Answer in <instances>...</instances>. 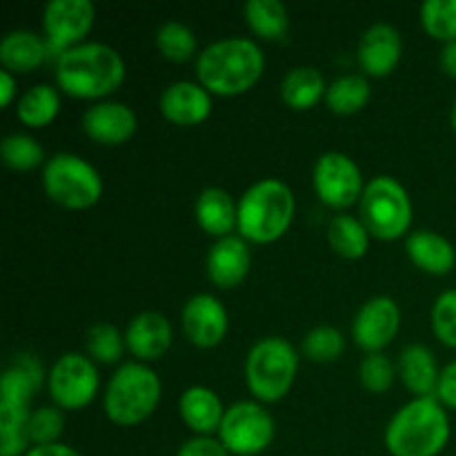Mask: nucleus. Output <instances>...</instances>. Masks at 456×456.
I'll use <instances>...</instances> for the list:
<instances>
[{
    "instance_id": "2",
    "label": "nucleus",
    "mask_w": 456,
    "mask_h": 456,
    "mask_svg": "<svg viewBox=\"0 0 456 456\" xmlns=\"http://www.w3.org/2000/svg\"><path fill=\"white\" fill-rule=\"evenodd\" d=\"M125 80V61L105 43H80L56 58V83L76 98H102Z\"/></svg>"
},
{
    "instance_id": "1",
    "label": "nucleus",
    "mask_w": 456,
    "mask_h": 456,
    "mask_svg": "<svg viewBox=\"0 0 456 456\" xmlns=\"http://www.w3.org/2000/svg\"><path fill=\"white\" fill-rule=\"evenodd\" d=\"M265 56L254 40L232 36L214 40L196 58L199 83L209 94L236 96L243 94L261 78Z\"/></svg>"
},
{
    "instance_id": "7",
    "label": "nucleus",
    "mask_w": 456,
    "mask_h": 456,
    "mask_svg": "<svg viewBox=\"0 0 456 456\" xmlns=\"http://www.w3.org/2000/svg\"><path fill=\"white\" fill-rule=\"evenodd\" d=\"M361 221L377 239L392 240L403 236L412 223L408 190L392 176L372 178L361 196Z\"/></svg>"
},
{
    "instance_id": "13",
    "label": "nucleus",
    "mask_w": 456,
    "mask_h": 456,
    "mask_svg": "<svg viewBox=\"0 0 456 456\" xmlns=\"http://www.w3.org/2000/svg\"><path fill=\"white\" fill-rule=\"evenodd\" d=\"M94 4L89 0H49L43 12L49 52L56 58L65 49L80 45L94 25Z\"/></svg>"
},
{
    "instance_id": "33",
    "label": "nucleus",
    "mask_w": 456,
    "mask_h": 456,
    "mask_svg": "<svg viewBox=\"0 0 456 456\" xmlns=\"http://www.w3.org/2000/svg\"><path fill=\"white\" fill-rule=\"evenodd\" d=\"M421 25L432 38L456 40V0H426L421 4Z\"/></svg>"
},
{
    "instance_id": "41",
    "label": "nucleus",
    "mask_w": 456,
    "mask_h": 456,
    "mask_svg": "<svg viewBox=\"0 0 456 456\" xmlns=\"http://www.w3.org/2000/svg\"><path fill=\"white\" fill-rule=\"evenodd\" d=\"M25 456H80L76 450H71L69 445L62 444H52V445H31L29 452Z\"/></svg>"
},
{
    "instance_id": "17",
    "label": "nucleus",
    "mask_w": 456,
    "mask_h": 456,
    "mask_svg": "<svg viewBox=\"0 0 456 456\" xmlns=\"http://www.w3.org/2000/svg\"><path fill=\"white\" fill-rule=\"evenodd\" d=\"M83 129L96 142L120 145L136 132V114L125 102H96L83 114Z\"/></svg>"
},
{
    "instance_id": "25",
    "label": "nucleus",
    "mask_w": 456,
    "mask_h": 456,
    "mask_svg": "<svg viewBox=\"0 0 456 456\" xmlns=\"http://www.w3.org/2000/svg\"><path fill=\"white\" fill-rule=\"evenodd\" d=\"M49 56L47 40L29 29H13L3 36L0 40V62L7 71H25L36 69L43 65L45 58Z\"/></svg>"
},
{
    "instance_id": "32",
    "label": "nucleus",
    "mask_w": 456,
    "mask_h": 456,
    "mask_svg": "<svg viewBox=\"0 0 456 456\" xmlns=\"http://www.w3.org/2000/svg\"><path fill=\"white\" fill-rule=\"evenodd\" d=\"M0 154L7 167L18 169V172H27V169L38 167L45 160V151L36 138L27 136V134H9L0 142Z\"/></svg>"
},
{
    "instance_id": "5",
    "label": "nucleus",
    "mask_w": 456,
    "mask_h": 456,
    "mask_svg": "<svg viewBox=\"0 0 456 456\" xmlns=\"http://www.w3.org/2000/svg\"><path fill=\"white\" fill-rule=\"evenodd\" d=\"M160 401L159 374L145 363H123L107 383L105 414L118 426H136L145 421Z\"/></svg>"
},
{
    "instance_id": "24",
    "label": "nucleus",
    "mask_w": 456,
    "mask_h": 456,
    "mask_svg": "<svg viewBox=\"0 0 456 456\" xmlns=\"http://www.w3.org/2000/svg\"><path fill=\"white\" fill-rule=\"evenodd\" d=\"M399 374L403 386L417 396H435L441 370L436 368V359L430 347L421 343H410L401 350Z\"/></svg>"
},
{
    "instance_id": "14",
    "label": "nucleus",
    "mask_w": 456,
    "mask_h": 456,
    "mask_svg": "<svg viewBox=\"0 0 456 456\" xmlns=\"http://www.w3.org/2000/svg\"><path fill=\"white\" fill-rule=\"evenodd\" d=\"M401 310L395 298L374 297L361 305L352 323V337L363 350L381 352L396 337Z\"/></svg>"
},
{
    "instance_id": "6",
    "label": "nucleus",
    "mask_w": 456,
    "mask_h": 456,
    "mask_svg": "<svg viewBox=\"0 0 456 456\" xmlns=\"http://www.w3.org/2000/svg\"><path fill=\"white\" fill-rule=\"evenodd\" d=\"M298 370V354L289 341L267 337L254 343L245 359V381L256 399L272 403L283 399Z\"/></svg>"
},
{
    "instance_id": "42",
    "label": "nucleus",
    "mask_w": 456,
    "mask_h": 456,
    "mask_svg": "<svg viewBox=\"0 0 456 456\" xmlns=\"http://www.w3.org/2000/svg\"><path fill=\"white\" fill-rule=\"evenodd\" d=\"M13 96H16V78L12 76V71L3 69L0 71V105L7 107Z\"/></svg>"
},
{
    "instance_id": "10",
    "label": "nucleus",
    "mask_w": 456,
    "mask_h": 456,
    "mask_svg": "<svg viewBox=\"0 0 456 456\" xmlns=\"http://www.w3.org/2000/svg\"><path fill=\"white\" fill-rule=\"evenodd\" d=\"M218 439L236 456L261 454L274 439V419L254 401H239L225 410Z\"/></svg>"
},
{
    "instance_id": "39",
    "label": "nucleus",
    "mask_w": 456,
    "mask_h": 456,
    "mask_svg": "<svg viewBox=\"0 0 456 456\" xmlns=\"http://www.w3.org/2000/svg\"><path fill=\"white\" fill-rule=\"evenodd\" d=\"M176 456H230L221 439L214 436H194L178 448Z\"/></svg>"
},
{
    "instance_id": "18",
    "label": "nucleus",
    "mask_w": 456,
    "mask_h": 456,
    "mask_svg": "<svg viewBox=\"0 0 456 456\" xmlns=\"http://www.w3.org/2000/svg\"><path fill=\"white\" fill-rule=\"evenodd\" d=\"M401 34L390 22H374L361 36L359 65L370 76H387L396 67L401 58Z\"/></svg>"
},
{
    "instance_id": "27",
    "label": "nucleus",
    "mask_w": 456,
    "mask_h": 456,
    "mask_svg": "<svg viewBox=\"0 0 456 456\" xmlns=\"http://www.w3.org/2000/svg\"><path fill=\"white\" fill-rule=\"evenodd\" d=\"M370 96H372V87L370 80L363 74H346L338 76L337 80L328 85L325 92V102L334 114H356L368 105Z\"/></svg>"
},
{
    "instance_id": "15",
    "label": "nucleus",
    "mask_w": 456,
    "mask_h": 456,
    "mask_svg": "<svg viewBox=\"0 0 456 456\" xmlns=\"http://www.w3.org/2000/svg\"><path fill=\"white\" fill-rule=\"evenodd\" d=\"M183 330L185 337L199 347H214L225 338L227 310L212 294H196L183 307Z\"/></svg>"
},
{
    "instance_id": "3",
    "label": "nucleus",
    "mask_w": 456,
    "mask_h": 456,
    "mask_svg": "<svg viewBox=\"0 0 456 456\" xmlns=\"http://www.w3.org/2000/svg\"><path fill=\"white\" fill-rule=\"evenodd\" d=\"M450 439V419L436 396H417L386 428L392 456H436Z\"/></svg>"
},
{
    "instance_id": "34",
    "label": "nucleus",
    "mask_w": 456,
    "mask_h": 456,
    "mask_svg": "<svg viewBox=\"0 0 456 456\" xmlns=\"http://www.w3.org/2000/svg\"><path fill=\"white\" fill-rule=\"evenodd\" d=\"M343 350H346V338L332 325H319L303 338V352L316 363H332L343 354Z\"/></svg>"
},
{
    "instance_id": "44",
    "label": "nucleus",
    "mask_w": 456,
    "mask_h": 456,
    "mask_svg": "<svg viewBox=\"0 0 456 456\" xmlns=\"http://www.w3.org/2000/svg\"><path fill=\"white\" fill-rule=\"evenodd\" d=\"M450 120H452V127H454V132H456V98H454L452 111H450Z\"/></svg>"
},
{
    "instance_id": "43",
    "label": "nucleus",
    "mask_w": 456,
    "mask_h": 456,
    "mask_svg": "<svg viewBox=\"0 0 456 456\" xmlns=\"http://www.w3.org/2000/svg\"><path fill=\"white\" fill-rule=\"evenodd\" d=\"M439 62H441V69H444L445 74L456 78V40H450V43L444 45Z\"/></svg>"
},
{
    "instance_id": "19",
    "label": "nucleus",
    "mask_w": 456,
    "mask_h": 456,
    "mask_svg": "<svg viewBox=\"0 0 456 456\" xmlns=\"http://www.w3.org/2000/svg\"><path fill=\"white\" fill-rule=\"evenodd\" d=\"M249 263L252 256L243 236H223L208 252V276L218 288H234L248 276Z\"/></svg>"
},
{
    "instance_id": "38",
    "label": "nucleus",
    "mask_w": 456,
    "mask_h": 456,
    "mask_svg": "<svg viewBox=\"0 0 456 456\" xmlns=\"http://www.w3.org/2000/svg\"><path fill=\"white\" fill-rule=\"evenodd\" d=\"M432 328L441 343L456 347V289L439 294L432 307Z\"/></svg>"
},
{
    "instance_id": "16",
    "label": "nucleus",
    "mask_w": 456,
    "mask_h": 456,
    "mask_svg": "<svg viewBox=\"0 0 456 456\" xmlns=\"http://www.w3.org/2000/svg\"><path fill=\"white\" fill-rule=\"evenodd\" d=\"M159 107L172 123L199 125L212 114V94L194 80H176L163 89Z\"/></svg>"
},
{
    "instance_id": "9",
    "label": "nucleus",
    "mask_w": 456,
    "mask_h": 456,
    "mask_svg": "<svg viewBox=\"0 0 456 456\" xmlns=\"http://www.w3.org/2000/svg\"><path fill=\"white\" fill-rule=\"evenodd\" d=\"M38 383L20 365L12 363L0 379V456L29 452V401Z\"/></svg>"
},
{
    "instance_id": "23",
    "label": "nucleus",
    "mask_w": 456,
    "mask_h": 456,
    "mask_svg": "<svg viewBox=\"0 0 456 456\" xmlns=\"http://www.w3.org/2000/svg\"><path fill=\"white\" fill-rule=\"evenodd\" d=\"M408 256L417 267L430 274H448L456 263V249L445 236L432 230L412 232L405 240Z\"/></svg>"
},
{
    "instance_id": "36",
    "label": "nucleus",
    "mask_w": 456,
    "mask_h": 456,
    "mask_svg": "<svg viewBox=\"0 0 456 456\" xmlns=\"http://www.w3.org/2000/svg\"><path fill=\"white\" fill-rule=\"evenodd\" d=\"M359 374L365 390L374 392V395H383L395 381V365L383 352H370L363 363H361Z\"/></svg>"
},
{
    "instance_id": "40",
    "label": "nucleus",
    "mask_w": 456,
    "mask_h": 456,
    "mask_svg": "<svg viewBox=\"0 0 456 456\" xmlns=\"http://www.w3.org/2000/svg\"><path fill=\"white\" fill-rule=\"evenodd\" d=\"M435 396L441 401V405L456 410V361L441 370Z\"/></svg>"
},
{
    "instance_id": "26",
    "label": "nucleus",
    "mask_w": 456,
    "mask_h": 456,
    "mask_svg": "<svg viewBox=\"0 0 456 456\" xmlns=\"http://www.w3.org/2000/svg\"><path fill=\"white\" fill-rule=\"evenodd\" d=\"M325 92L328 85L316 67H292L281 83V98L292 110H310L325 96Z\"/></svg>"
},
{
    "instance_id": "11",
    "label": "nucleus",
    "mask_w": 456,
    "mask_h": 456,
    "mask_svg": "<svg viewBox=\"0 0 456 456\" xmlns=\"http://www.w3.org/2000/svg\"><path fill=\"white\" fill-rule=\"evenodd\" d=\"M49 395L65 410H83L96 396L101 379L92 359L78 352L62 354L47 374Z\"/></svg>"
},
{
    "instance_id": "29",
    "label": "nucleus",
    "mask_w": 456,
    "mask_h": 456,
    "mask_svg": "<svg viewBox=\"0 0 456 456\" xmlns=\"http://www.w3.org/2000/svg\"><path fill=\"white\" fill-rule=\"evenodd\" d=\"M330 245L346 258H361L370 248V232L361 218L350 214H337L328 227Z\"/></svg>"
},
{
    "instance_id": "4",
    "label": "nucleus",
    "mask_w": 456,
    "mask_h": 456,
    "mask_svg": "<svg viewBox=\"0 0 456 456\" xmlns=\"http://www.w3.org/2000/svg\"><path fill=\"white\" fill-rule=\"evenodd\" d=\"M292 190L279 178H261L239 200V232L252 243H272L288 232L294 218Z\"/></svg>"
},
{
    "instance_id": "31",
    "label": "nucleus",
    "mask_w": 456,
    "mask_h": 456,
    "mask_svg": "<svg viewBox=\"0 0 456 456\" xmlns=\"http://www.w3.org/2000/svg\"><path fill=\"white\" fill-rule=\"evenodd\" d=\"M156 47L165 58L174 62H183L194 56L196 52V34L185 22L169 20L163 22L156 31Z\"/></svg>"
},
{
    "instance_id": "37",
    "label": "nucleus",
    "mask_w": 456,
    "mask_h": 456,
    "mask_svg": "<svg viewBox=\"0 0 456 456\" xmlns=\"http://www.w3.org/2000/svg\"><path fill=\"white\" fill-rule=\"evenodd\" d=\"M65 419H62L61 410L56 408H40L31 412L29 426H27V435H29V444L34 445H52L58 444Z\"/></svg>"
},
{
    "instance_id": "8",
    "label": "nucleus",
    "mask_w": 456,
    "mask_h": 456,
    "mask_svg": "<svg viewBox=\"0 0 456 456\" xmlns=\"http://www.w3.org/2000/svg\"><path fill=\"white\" fill-rule=\"evenodd\" d=\"M43 185L53 203L67 209H87L101 199L102 178L80 156L61 151L43 167Z\"/></svg>"
},
{
    "instance_id": "12",
    "label": "nucleus",
    "mask_w": 456,
    "mask_h": 456,
    "mask_svg": "<svg viewBox=\"0 0 456 456\" xmlns=\"http://www.w3.org/2000/svg\"><path fill=\"white\" fill-rule=\"evenodd\" d=\"M314 190L330 208H350L363 196V176L354 160L343 151H325L314 165Z\"/></svg>"
},
{
    "instance_id": "21",
    "label": "nucleus",
    "mask_w": 456,
    "mask_h": 456,
    "mask_svg": "<svg viewBox=\"0 0 456 456\" xmlns=\"http://www.w3.org/2000/svg\"><path fill=\"white\" fill-rule=\"evenodd\" d=\"M196 221L203 232L223 239L239 227V205L223 187H205L196 199Z\"/></svg>"
},
{
    "instance_id": "35",
    "label": "nucleus",
    "mask_w": 456,
    "mask_h": 456,
    "mask_svg": "<svg viewBox=\"0 0 456 456\" xmlns=\"http://www.w3.org/2000/svg\"><path fill=\"white\" fill-rule=\"evenodd\" d=\"M87 352L92 359L101 361V363H116L123 356L125 350V338L118 332V328L111 323H96L89 328L87 332Z\"/></svg>"
},
{
    "instance_id": "28",
    "label": "nucleus",
    "mask_w": 456,
    "mask_h": 456,
    "mask_svg": "<svg viewBox=\"0 0 456 456\" xmlns=\"http://www.w3.org/2000/svg\"><path fill=\"white\" fill-rule=\"evenodd\" d=\"M58 110H61V96L58 89L52 85L40 83L27 89L20 98H18V118L27 125V127H45L56 118Z\"/></svg>"
},
{
    "instance_id": "20",
    "label": "nucleus",
    "mask_w": 456,
    "mask_h": 456,
    "mask_svg": "<svg viewBox=\"0 0 456 456\" xmlns=\"http://www.w3.org/2000/svg\"><path fill=\"white\" fill-rule=\"evenodd\" d=\"M125 343L138 361H156L172 346V323L159 312H141L125 332Z\"/></svg>"
},
{
    "instance_id": "22",
    "label": "nucleus",
    "mask_w": 456,
    "mask_h": 456,
    "mask_svg": "<svg viewBox=\"0 0 456 456\" xmlns=\"http://www.w3.org/2000/svg\"><path fill=\"white\" fill-rule=\"evenodd\" d=\"M178 410H181V417L187 423V428L200 436L218 432L223 417H225V408H223L218 395L205 386L187 387L183 392Z\"/></svg>"
},
{
    "instance_id": "30",
    "label": "nucleus",
    "mask_w": 456,
    "mask_h": 456,
    "mask_svg": "<svg viewBox=\"0 0 456 456\" xmlns=\"http://www.w3.org/2000/svg\"><path fill=\"white\" fill-rule=\"evenodd\" d=\"M243 13L249 29L256 36H261V38H281L289 27L288 9H285L281 0H248Z\"/></svg>"
}]
</instances>
